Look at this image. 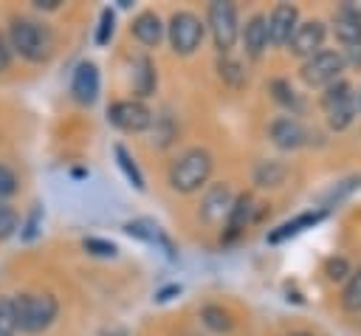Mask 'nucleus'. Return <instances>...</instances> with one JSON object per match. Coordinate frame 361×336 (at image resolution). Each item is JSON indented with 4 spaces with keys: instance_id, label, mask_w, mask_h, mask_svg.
<instances>
[{
    "instance_id": "nucleus-25",
    "label": "nucleus",
    "mask_w": 361,
    "mask_h": 336,
    "mask_svg": "<svg viewBox=\"0 0 361 336\" xmlns=\"http://www.w3.org/2000/svg\"><path fill=\"white\" fill-rule=\"evenodd\" d=\"M271 90H274V96H276L279 104H285V107H290V110H299V107H302L296 90H293L285 79H274V82H271Z\"/></svg>"
},
{
    "instance_id": "nucleus-35",
    "label": "nucleus",
    "mask_w": 361,
    "mask_h": 336,
    "mask_svg": "<svg viewBox=\"0 0 361 336\" xmlns=\"http://www.w3.org/2000/svg\"><path fill=\"white\" fill-rule=\"evenodd\" d=\"M290 336H313V333H307V330H293Z\"/></svg>"
},
{
    "instance_id": "nucleus-29",
    "label": "nucleus",
    "mask_w": 361,
    "mask_h": 336,
    "mask_svg": "<svg viewBox=\"0 0 361 336\" xmlns=\"http://www.w3.org/2000/svg\"><path fill=\"white\" fill-rule=\"evenodd\" d=\"M113 23H116L113 11L104 8L102 17H99V28H96V42H99V45H107V42H110V37H113Z\"/></svg>"
},
{
    "instance_id": "nucleus-5",
    "label": "nucleus",
    "mask_w": 361,
    "mask_h": 336,
    "mask_svg": "<svg viewBox=\"0 0 361 336\" xmlns=\"http://www.w3.org/2000/svg\"><path fill=\"white\" fill-rule=\"evenodd\" d=\"M166 34H169V45L175 54L180 56H189L200 48L203 42V34H206V25L197 14L192 11H175L169 17V25H166Z\"/></svg>"
},
{
    "instance_id": "nucleus-3",
    "label": "nucleus",
    "mask_w": 361,
    "mask_h": 336,
    "mask_svg": "<svg viewBox=\"0 0 361 336\" xmlns=\"http://www.w3.org/2000/svg\"><path fill=\"white\" fill-rule=\"evenodd\" d=\"M8 34H11V48L20 56H25L31 62H42V59L51 56L54 37H51V31L45 25H39L34 20H25V17H17L11 23V31Z\"/></svg>"
},
{
    "instance_id": "nucleus-33",
    "label": "nucleus",
    "mask_w": 361,
    "mask_h": 336,
    "mask_svg": "<svg viewBox=\"0 0 361 336\" xmlns=\"http://www.w3.org/2000/svg\"><path fill=\"white\" fill-rule=\"evenodd\" d=\"M8 62H11V54H8L6 42H3V37H0V71H6V68H8Z\"/></svg>"
},
{
    "instance_id": "nucleus-30",
    "label": "nucleus",
    "mask_w": 361,
    "mask_h": 336,
    "mask_svg": "<svg viewBox=\"0 0 361 336\" xmlns=\"http://www.w3.org/2000/svg\"><path fill=\"white\" fill-rule=\"evenodd\" d=\"M85 251H90V254H96V257H116V246L110 243V240H99V237H87L85 240Z\"/></svg>"
},
{
    "instance_id": "nucleus-8",
    "label": "nucleus",
    "mask_w": 361,
    "mask_h": 336,
    "mask_svg": "<svg viewBox=\"0 0 361 336\" xmlns=\"http://www.w3.org/2000/svg\"><path fill=\"white\" fill-rule=\"evenodd\" d=\"M107 119L124 133H141L152 124V110L138 99H121L107 107Z\"/></svg>"
},
{
    "instance_id": "nucleus-14",
    "label": "nucleus",
    "mask_w": 361,
    "mask_h": 336,
    "mask_svg": "<svg viewBox=\"0 0 361 336\" xmlns=\"http://www.w3.org/2000/svg\"><path fill=\"white\" fill-rule=\"evenodd\" d=\"M231 203H234V195H231V189H228L226 184H214V186L206 192L203 203H200V215H203V220H209V223H217V220H223V217L228 215Z\"/></svg>"
},
{
    "instance_id": "nucleus-31",
    "label": "nucleus",
    "mask_w": 361,
    "mask_h": 336,
    "mask_svg": "<svg viewBox=\"0 0 361 336\" xmlns=\"http://www.w3.org/2000/svg\"><path fill=\"white\" fill-rule=\"evenodd\" d=\"M14 192H17V175L0 164V203H3V198L14 195Z\"/></svg>"
},
{
    "instance_id": "nucleus-19",
    "label": "nucleus",
    "mask_w": 361,
    "mask_h": 336,
    "mask_svg": "<svg viewBox=\"0 0 361 336\" xmlns=\"http://www.w3.org/2000/svg\"><path fill=\"white\" fill-rule=\"evenodd\" d=\"M124 232H127L130 237H138V240H147V243H158V246L166 251V257H175V248H172L169 237H166L152 220H130V223L124 226Z\"/></svg>"
},
{
    "instance_id": "nucleus-20",
    "label": "nucleus",
    "mask_w": 361,
    "mask_h": 336,
    "mask_svg": "<svg viewBox=\"0 0 361 336\" xmlns=\"http://www.w3.org/2000/svg\"><path fill=\"white\" fill-rule=\"evenodd\" d=\"M285 175H288V167L276 158H265L254 167V181L259 186H279L285 181Z\"/></svg>"
},
{
    "instance_id": "nucleus-11",
    "label": "nucleus",
    "mask_w": 361,
    "mask_h": 336,
    "mask_svg": "<svg viewBox=\"0 0 361 336\" xmlns=\"http://www.w3.org/2000/svg\"><path fill=\"white\" fill-rule=\"evenodd\" d=\"M268 136H271V141H274L279 150H299V147L307 141V130H305V124H302L293 113L274 119L271 127H268Z\"/></svg>"
},
{
    "instance_id": "nucleus-12",
    "label": "nucleus",
    "mask_w": 361,
    "mask_h": 336,
    "mask_svg": "<svg viewBox=\"0 0 361 336\" xmlns=\"http://www.w3.org/2000/svg\"><path fill=\"white\" fill-rule=\"evenodd\" d=\"M71 93L79 104H93L99 96V68L93 62H79L71 76Z\"/></svg>"
},
{
    "instance_id": "nucleus-28",
    "label": "nucleus",
    "mask_w": 361,
    "mask_h": 336,
    "mask_svg": "<svg viewBox=\"0 0 361 336\" xmlns=\"http://www.w3.org/2000/svg\"><path fill=\"white\" fill-rule=\"evenodd\" d=\"M17 232V212L6 203H0V240L11 237Z\"/></svg>"
},
{
    "instance_id": "nucleus-6",
    "label": "nucleus",
    "mask_w": 361,
    "mask_h": 336,
    "mask_svg": "<svg viewBox=\"0 0 361 336\" xmlns=\"http://www.w3.org/2000/svg\"><path fill=\"white\" fill-rule=\"evenodd\" d=\"M341 71H344V62H341V54L338 51H330V48H322L316 51L313 56H307L299 68V76L307 88H330L333 82L341 79Z\"/></svg>"
},
{
    "instance_id": "nucleus-36",
    "label": "nucleus",
    "mask_w": 361,
    "mask_h": 336,
    "mask_svg": "<svg viewBox=\"0 0 361 336\" xmlns=\"http://www.w3.org/2000/svg\"><path fill=\"white\" fill-rule=\"evenodd\" d=\"M355 104H358V113H361V90L355 93Z\"/></svg>"
},
{
    "instance_id": "nucleus-24",
    "label": "nucleus",
    "mask_w": 361,
    "mask_h": 336,
    "mask_svg": "<svg viewBox=\"0 0 361 336\" xmlns=\"http://www.w3.org/2000/svg\"><path fill=\"white\" fill-rule=\"evenodd\" d=\"M116 164L121 167V172L127 175V181H130L135 189H144V175H141V169H138L135 158H133L121 144H116Z\"/></svg>"
},
{
    "instance_id": "nucleus-17",
    "label": "nucleus",
    "mask_w": 361,
    "mask_h": 336,
    "mask_svg": "<svg viewBox=\"0 0 361 336\" xmlns=\"http://www.w3.org/2000/svg\"><path fill=\"white\" fill-rule=\"evenodd\" d=\"M333 34H336L341 48L361 42V17H355L347 6H341L336 11V17H333Z\"/></svg>"
},
{
    "instance_id": "nucleus-2",
    "label": "nucleus",
    "mask_w": 361,
    "mask_h": 336,
    "mask_svg": "<svg viewBox=\"0 0 361 336\" xmlns=\"http://www.w3.org/2000/svg\"><path fill=\"white\" fill-rule=\"evenodd\" d=\"M14 302L17 328L25 333H42L59 313V302L54 294H20Z\"/></svg>"
},
{
    "instance_id": "nucleus-1",
    "label": "nucleus",
    "mask_w": 361,
    "mask_h": 336,
    "mask_svg": "<svg viewBox=\"0 0 361 336\" xmlns=\"http://www.w3.org/2000/svg\"><path fill=\"white\" fill-rule=\"evenodd\" d=\"M212 167H214V161H212L209 150L192 147V150L180 152V155L169 164V186H172L175 192H183V195L197 192V189L209 181Z\"/></svg>"
},
{
    "instance_id": "nucleus-26",
    "label": "nucleus",
    "mask_w": 361,
    "mask_h": 336,
    "mask_svg": "<svg viewBox=\"0 0 361 336\" xmlns=\"http://www.w3.org/2000/svg\"><path fill=\"white\" fill-rule=\"evenodd\" d=\"M324 274H327L330 282H341V280H347L353 274V268H350V263L344 257H327L324 260Z\"/></svg>"
},
{
    "instance_id": "nucleus-22",
    "label": "nucleus",
    "mask_w": 361,
    "mask_h": 336,
    "mask_svg": "<svg viewBox=\"0 0 361 336\" xmlns=\"http://www.w3.org/2000/svg\"><path fill=\"white\" fill-rule=\"evenodd\" d=\"M341 308L350 313H361V268L347 277L341 288Z\"/></svg>"
},
{
    "instance_id": "nucleus-27",
    "label": "nucleus",
    "mask_w": 361,
    "mask_h": 336,
    "mask_svg": "<svg viewBox=\"0 0 361 336\" xmlns=\"http://www.w3.org/2000/svg\"><path fill=\"white\" fill-rule=\"evenodd\" d=\"M17 330V316H14V302L11 299H0V336H14Z\"/></svg>"
},
{
    "instance_id": "nucleus-10",
    "label": "nucleus",
    "mask_w": 361,
    "mask_h": 336,
    "mask_svg": "<svg viewBox=\"0 0 361 336\" xmlns=\"http://www.w3.org/2000/svg\"><path fill=\"white\" fill-rule=\"evenodd\" d=\"M265 20H268V42L288 45L290 34L299 25V8L293 3H276Z\"/></svg>"
},
{
    "instance_id": "nucleus-21",
    "label": "nucleus",
    "mask_w": 361,
    "mask_h": 336,
    "mask_svg": "<svg viewBox=\"0 0 361 336\" xmlns=\"http://www.w3.org/2000/svg\"><path fill=\"white\" fill-rule=\"evenodd\" d=\"M200 319H203V325H206L209 330H214V333H228V330L234 328V319H231V313H228L223 305H203Z\"/></svg>"
},
{
    "instance_id": "nucleus-15",
    "label": "nucleus",
    "mask_w": 361,
    "mask_h": 336,
    "mask_svg": "<svg viewBox=\"0 0 361 336\" xmlns=\"http://www.w3.org/2000/svg\"><path fill=\"white\" fill-rule=\"evenodd\" d=\"M133 34H135V40L141 42V45H147V48H155L161 40H164V31H166V25L161 23V17L155 14V11H141L135 20H133Z\"/></svg>"
},
{
    "instance_id": "nucleus-16",
    "label": "nucleus",
    "mask_w": 361,
    "mask_h": 336,
    "mask_svg": "<svg viewBox=\"0 0 361 336\" xmlns=\"http://www.w3.org/2000/svg\"><path fill=\"white\" fill-rule=\"evenodd\" d=\"M254 217H257V203H254V198H251V195L234 198V203H231V209H228V215H226V232H228V237L240 234Z\"/></svg>"
},
{
    "instance_id": "nucleus-4",
    "label": "nucleus",
    "mask_w": 361,
    "mask_h": 336,
    "mask_svg": "<svg viewBox=\"0 0 361 336\" xmlns=\"http://www.w3.org/2000/svg\"><path fill=\"white\" fill-rule=\"evenodd\" d=\"M322 113H324L330 130H336V133L347 130L355 121V116H358L353 85L344 82V79H338L330 88H324V93H322Z\"/></svg>"
},
{
    "instance_id": "nucleus-9",
    "label": "nucleus",
    "mask_w": 361,
    "mask_h": 336,
    "mask_svg": "<svg viewBox=\"0 0 361 336\" xmlns=\"http://www.w3.org/2000/svg\"><path fill=\"white\" fill-rule=\"evenodd\" d=\"M324 37H327V25H324L322 20H305V23H299L296 31L290 34L288 51L307 59V56H313L316 51H322Z\"/></svg>"
},
{
    "instance_id": "nucleus-18",
    "label": "nucleus",
    "mask_w": 361,
    "mask_h": 336,
    "mask_svg": "<svg viewBox=\"0 0 361 336\" xmlns=\"http://www.w3.org/2000/svg\"><path fill=\"white\" fill-rule=\"evenodd\" d=\"M324 209L322 212H302V215H296L293 220H285L282 226H276L274 232H268V243H282V240H288V237H293V234H299V232H305V229H313L319 220H324Z\"/></svg>"
},
{
    "instance_id": "nucleus-23",
    "label": "nucleus",
    "mask_w": 361,
    "mask_h": 336,
    "mask_svg": "<svg viewBox=\"0 0 361 336\" xmlns=\"http://www.w3.org/2000/svg\"><path fill=\"white\" fill-rule=\"evenodd\" d=\"M135 90L141 96H149L155 90V68L147 56H138L135 59Z\"/></svg>"
},
{
    "instance_id": "nucleus-34",
    "label": "nucleus",
    "mask_w": 361,
    "mask_h": 336,
    "mask_svg": "<svg viewBox=\"0 0 361 336\" xmlns=\"http://www.w3.org/2000/svg\"><path fill=\"white\" fill-rule=\"evenodd\" d=\"M34 6H37V8H48V11H51V8H56V6H59V0H34Z\"/></svg>"
},
{
    "instance_id": "nucleus-7",
    "label": "nucleus",
    "mask_w": 361,
    "mask_h": 336,
    "mask_svg": "<svg viewBox=\"0 0 361 336\" xmlns=\"http://www.w3.org/2000/svg\"><path fill=\"white\" fill-rule=\"evenodd\" d=\"M209 31H212L220 54H228L234 48V42L240 37V20H237L234 3H226V0L209 3Z\"/></svg>"
},
{
    "instance_id": "nucleus-13",
    "label": "nucleus",
    "mask_w": 361,
    "mask_h": 336,
    "mask_svg": "<svg viewBox=\"0 0 361 336\" xmlns=\"http://www.w3.org/2000/svg\"><path fill=\"white\" fill-rule=\"evenodd\" d=\"M240 37H243L245 54L251 59H259L268 48V20H265V14H251L245 20V25L240 28Z\"/></svg>"
},
{
    "instance_id": "nucleus-32",
    "label": "nucleus",
    "mask_w": 361,
    "mask_h": 336,
    "mask_svg": "<svg viewBox=\"0 0 361 336\" xmlns=\"http://www.w3.org/2000/svg\"><path fill=\"white\" fill-rule=\"evenodd\" d=\"M39 215H42L39 206L28 215V220H25V226H23V229H25V232H23V240H34V237H37V232H39V229H37V226H39Z\"/></svg>"
}]
</instances>
